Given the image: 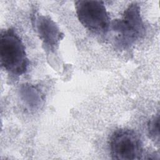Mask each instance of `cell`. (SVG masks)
Here are the masks:
<instances>
[{
	"mask_svg": "<svg viewBox=\"0 0 160 160\" xmlns=\"http://www.w3.org/2000/svg\"><path fill=\"white\" fill-rule=\"evenodd\" d=\"M0 59L1 66L12 75L21 76L28 71L29 62L24 45L13 29L1 32Z\"/></svg>",
	"mask_w": 160,
	"mask_h": 160,
	"instance_id": "cell-1",
	"label": "cell"
},
{
	"mask_svg": "<svg viewBox=\"0 0 160 160\" xmlns=\"http://www.w3.org/2000/svg\"><path fill=\"white\" fill-rule=\"evenodd\" d=\"M110 28L116 32V42L118 47L128 49L146 34V27L136 2L129 5L120 19L111 22Z\"/></svg>",
	"mask_w": 160,
	"mask_h": 160,
	"instance_id": "cell-2",
	"label": "cell"
},
{
	"mask_svg": "<svg viewBox=\"0 0 160 160\" xmlns=\"http://www.w3.org/2000/svg\"><path fill=\"white\" fill-rule=\"evenodd\" d=\"M76 12L81 24L96 34H106L110 29V18L102 1L80 0L75 2Z\"/></svg>",
	"mask_w": 160,
	"mask_h": 160,
	"instance_id": "cell-3",
	"label": "cell"
},
{
	"mask_svg": "<svg viewBox=\"0 0 160 160\" xmlns=\"http://www.w3.org/2000/svg\"><path fill=\"white\" fill-rule=\"evenodd\" d=\"M109 149L113 159H140L143 152V144L139 135L134 130L121 128L112 134Z\"/></svg>",
	"mask_w": 160,
	"mask_h": 160,
	"instance_id": "cell-4",
	"label": "cell"
},
{
	"mask_svg": "<svg viewBox=\"0 0 160 160\" xmlns=\"http://www.w3.org/2000/svg\"><path fill=\"white\" fill-rule=\"evenodd\" d=\"M32 22L44 49L54 52L64 37L58 26L49 16L39 14L33 15Z\"/></svg>",
	"mask_w": 160,
	"mask_h": 160,
	"instance_id": "cell-5",
	"label": "cell"
},
{
	"mask_svg": "<svg viewBox=\"0 0 160 160\" xmlns=\"http://www.w3.org/2000/svg\"><path fill=\"white\" fill-rule=\"evenodd\" d=\"M21 95L22 100L31 108H36L41 103V92L32 86H23L21 89Z\"/></svg>",
	"mask_w": 160,
	"mask_h": 160,
	"instance_id": "cell-6",
	"label": "cell"
},
{
	"mask_svg": "<svg viewBox=\"0 0 160 160\" xmlns=\"http://www.w3.org/2000/svg\"><path fill=\"white\" fill-rule=\"evenodd\" d=\"M148 131L150 138L155 142H159V115L152 117L148 124Z\"/></svg>",
	"mask_w": 160,
	"mask_h": 160,
	"instance_id": "cell-7",
	"label": "cell"
}]
</instances>
